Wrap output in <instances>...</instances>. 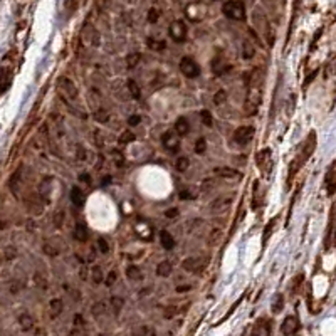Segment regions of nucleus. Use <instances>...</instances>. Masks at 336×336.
<instances>
[{
  "label": "nucleus",
  "mask_w": 336,
  "mask_h": 336,
  "mask_svg": "<svg viewBox=\"0 0 336 336\" xmlns=\"http://www.w3.org/2000/svg\"><path fill=\"white\" fill-rule=\"evenodd\" d=\"M57 91L59 95L66 99V103H74L78 99V87L69 78H59L57 79Z\"/></svg>",
  "instance_id": "39448f33"
},
{
  "label": "nucleus",
  "mask_w": 336,
  "mask_h": 336,
  "mask_svg": "<svg viewBox=\"0 0 336 336\" xmlns=\"http://www.w3.org/2000/svg\"><path fill=\"white\" fill-rule=\"evenodd\" d=\"M278 220H279V216L272 217L271 220H269V224L266 225V227H264V232H262V247H266L267 240H269V237H271V234H272V229H274V225L278 224Z\"/></svg>",
  "instance_id": "cd10ccee"
},
{
  "label": "nucleus",
  "mask_w": 336,
  "mask_h": 336,
  "mask_svg": "<svg viewBox=\"0 0 336 336\" xmlns=\"http://www.w3.org/2000/svg\"><path fill=\"white\" fill-rule=\"evenodd\" d=\"M185 14H187V17H189L192 22H198V20H202L203 17H205L207 7L203 4H200V2H194V4H190L189 7L185 9Z\"/></svg>",
  "instance_id": "4468645a"
},
{
  "label": "nucleus",
  "mask_w": 336,
  "mask_h": 336,
  "mask_svg": "<svg viewBox=\"0 0 336 336\" xmlns=\"http://www.w3.org/2000/svg\"><path fill=\"white\" fill-rule=\"evenodd\" d=\"M234 202V195H222L219 197L217 200H213L212 203V210L213 212H222V210H227V208L230 207V203Z\"/></svg>",
  "instance_id": "a211bd4d"
},
{
  "label": "nucleus",
  "mask_w": 336,
  "mask_h": 336,
  "mask_svg": "<svg viewBox=\"0 0 336 336\" xmlns=\"http://www.w3.org/2000/svg\"><path fill=\"white\" fill-rule=\"evenodd\" d=\"M264 79H266V71L262 68H256L249 74V79H247V96L244 104L247 116H254L259 111V106L262 103Z\"/></svg>",
  "instance_id": "f257e3e1"
},
{
  "label": "nucleus",
  "mask_w": 336,
  "mask_h": 336,
  "mask_svg": "<svg viewBox=\"0 0 336 336\" xmlns=\"http://www.w3.org/2000/svg\"><path fill=\"white\" fill-rule=\"evenodd\" d=\"M256 162H257V168L261 170V173L264 175V177H267V175L271 173V168H272V151H271V148H262L261 151H257Z\"/></svg>",
  "instance_id": "423d86ee"
},
{
  "label": "nucleus",
  "mask_w": 336,
  "mask_h": 336,
  "mask_svg": "<svg viewBox=\"0 0 336 336\" xmlns=\"http://www.w3.org/2000/svg\"><path fill=\"white\" fill-rule=\"evenodd\" d=\"M254 135H256L254 126H240V128L234 131V141L237 143V145L244 146V145H247V143L252 141Z\"/></svg>",
  "instance_id": "9d476101"
},
{
  "label": "nucleus",
  "mask_w": 336,
  "mask_h": 336,
  "mask_svg": "<svg viewBox=\"0 0 336 336\" xmlns=\"http://www.w3.org/2000/svg\"><path fill=\"white\" fill-rule=\"evenodd\" d=\"M104 311H106V304H104V302H96V304L93 306V315L98 318L101 316Z\"/></svg>",
  "instance_id": "864d4df0"
},
{
  "label": "nucleus",
  "mask_w": 336,
  "mask_h": 336,
  "mask_svg": "<svg viewBox=\"0 0 336 336\" xmlns=\"http://www.w3.org/2000/svg\"><path fill=\"white\" fill-rule=\"evenodd\" d=\"M180 71H181V74L189 79H195L200 76V66L192 57H184L180 60Z\"/></svg>",
  "instance_id": "6e6552de"
},
{
  "label": "nucleus",
  "mask_w": 336,
  "mask_h": 336,
  "mask_svg": "<svg viewBox=\"0 0 336 336\" xmlns=\"http://www.w3.org/2000/svg\"><path fill=\"white\" fill-rule=\"evenodd\" d=\"M123 299L121 297H118V296H111V306H113V310H114V313H119L121 311V308H123Z\"/></svg>",
  "instance_id": "3c124183"
},
{
  "label": "nucleus",
  "mask_w": 336,
  "mask_h": 336,
  "mask_svg": "<svg viewBox=\"0 0 336 336\" xmlns=\"http://www.w3.org/2000/svg\"><path fill=\"white\" fill-rule=\"evenodd\" d=\"M222 14L227 19L232 20H244L246 19V5L240 0H227L222 5Z\"/></svg>",
  "instance_id": "20e7f679"
},
{
  "label": "nucleus",
  "mask_w": 336,
  "mask_h": 336,
  "mask_svg": "<svg viewBox=\"0 0 336 336\" xmlns=\"http://www.w3.org/2000/svg\"><path fill=\"white\" fill-rule=\"evenodd\" d=\"M208 261H210V259H208L207 256L189 257V259H185V261L181 262V269H185V271H189V272H200L208 266Z\"/></svg>",
  "instance_id": "0eeeda50"
},
{
  "label": "nucleus",
  "mask_w": 336,
  "mask_h": 336,
  "mask_svg": "<svg viewBox=\"0 0 336 336\" xmlns=\"http://www.w3.org/2000/svg\"><path fill=\"white\" fill-rule=\"evenodd\" d=\"M172 271H173V267H172V262L170 261H162L157 266V274L162 278H168L170 274H172Z\"/></svg>",
  "instance_id": "7c9ffc66"
},
{
  "label": "nucleus",
  "mask_w": 336,
  "mask_h": 336,
  "mask_svg": "<svg viewBox=\"0 0 336 336\" xmlns=\"http://www.w3.org/2000/svg\"><path fill=\"white\" fill-rule=\"evenodd\" d=\"M165 216H167L168 219H175V217L178 216V210H177V208H170V210H167Z\"/></svg>",
  "instance_id": "e2e57ef3"
},
{
  "label": "nucleus",
  "mask_w": 336,
  "mask_h": 336,
  "mask_svg": "<svg viewBox=\"0 0 336 336\" xmlns=\"http://www.w3.org/2000/svg\"><path fill=\"white\" fill-rule=\"evenodd\" d=\"M64 210H57L56 213H54V217H52V222H54V225H56L57 229H60L63 227V222H64Z\"/></svg>",
  "instance_id": "09e8293b"
},
{
  "label": "nucleus",
  "mask_w": 336,
  "mask_h": 336,
  "mask_svg": "<svg viewBox=\"0 0 336 336\" xmlns=\"http://www.w3.org/2000/svg\"><path fill=\"white\" fill-rule=\"evenodd\" d=\"M141 333H145V334H153V329H150V328H143V329H141Z\"/></svg>",
  "instance_id": "338daca9"
},
{
  "label": "nucleus",
  "mask_w": 336,
  "mask_h": 336,
  "mask_svg": "<svg viewBox=\"0 0 336 336\" xmlns=\"http://www.w3.org/2000/svg\"><path fill=\"white\" fill-rule=\"evenodd\" d=\"M22 172L24 168L19 167L15 172L12 173V177L9 180V187H10V192H14L15 195H19V190H20V184H22Z\"/></svg>",
  "instance_id": "412c9836"
},
{
  "label": "nucleus",
  "mask_w": 336,
  "mask_h": 336,
  "mask_svg": "<svg viewBox=\"0 0 336 336\" xmlns=\"http://www.w3.org/2000/svg\"><path fill=\"white\" fill-rule=\"evenodd\" d=\"M91 279H93V283L95 284L103 283V271H101V267L99 266H95L91 269Z\"/></svg>",
  "instance_id": "79ce46f5"
},
{
  "label": "nucleus",
  "mask_w": 336,
  "mask_h": 336,
  "mask_svg": "<svg viewBox=\"0 0 336 336\" xmlns=\"http://www.w3.org/2000/svg\"><path fill=\"white\" fill-rule=\"evenodd\" d=\"M160 242H162L163 249H167V251H172L175 247V239L168 230H162V232H160Z\"/></svg>",
  "instance_id": "a878e982"
},
{
  "label": "nucleus",
  "mask_w": 336,
  "mask_h": 336,
  "mask_svg": "<svg viewBox=\"0 0 336 336\" xmlns=\"http://www.w3.org/2000/svg\"><path fill=\"white\" fill-rule=\"evenodd\" d=\"M242 56H244V59H252L256 56V47L251 41L242 42Z\"/></svg>",
  "instance_id": "f704fd0d"
},
{
  "label": "nucleus",
  "mask_w": 336,
  "mask_h": 336,
  "mask_svg": "<svg viewBox=\"0 0 336 336\" xmlns=\"http://www.w3.org/2000/svg\"><path fill=\"white\" fill-rule=\"evenodd\" d=\"M220 237H222V230H220V229H213V232L208 235V244H210V246H219Z\"/></svg>",
  "instance_id": "a18cd8bd"
},
{
  "label": "nucleus",
  "mask_w": 336,
  "mask_h": 336,
  "mask_svg": "<svg viewBox=\"0 0 336 336\" xmlns=\"http://www.w3.org/2000/svg\"><path fill=\"white\" fill-rule=\"evenodd\" d=\"M82 36H84L86 42L89 44V46H99V34L95 27H84V32H82Z\"/></svg>",
  "instance_id": "5701e85b"
},
{
  "label": "nucleus",
  "mask_w": 336,
  "mask_h": 336,
  "mask_svg": "<svg viewBox=\"0 0 336 336\" xmlns=\"http://www.w3.org/2000/svg\"><path fill=\"white\" fill-rule=\"evenodd\" d=\"M51 190H52V178L51 177H44L42 181L39 184V190H37V194L41 195V198L44 202H49Z\"/></svg>",
  "instance_id": "aec40b11"
},
{
  "label": "nucleus",
  "mask_w": 336,
  "mask_h": 336,
  "mask_svg": "<svg viewBox=\"0 0 336 336\" xmlns=\"http://www.w3.org/2000/svg\"><path fill=\"white\" fill-rule=\"evenodd\" d=\"M225 101H227V93L224 89H219L216 93V96H213V103H216L217 106H220V104H224Z\"/></svg>",
  "instance_id": "49530a36"
},
{
  "label": "nucleus",
  "mask_w": 336,
  "mask_h": 336,
  "mask_svg": "<svg viewBox=\"0 0 336 336\" xmlns=\"http://www.w3.org/2000/svg\"><path fill=\"white\" fill-rule=\"evenodd\" d=\"M207 150V140L205 138H198L197 143H195V153H198V155H203Z\"/></svg>",
  "instance_id": "de8ad7c7"
},
{
  "label": "nucleus",
  "mask_w": 336,
  "mask_h": 336,
  "mask_svg": "<svg viewBox=\"0 0 336 336\" xmlns=\"http://www.w3.org/2000/svg\"><path fill=\"white\" fill-rule=\"evenodd\" d=\"M168 34L175 42H184L187 39V25L184 20H173L168 27Z\"/></svg>",
  "instance_id": "ddd939ff"
},
{
  "label": "nucleus",
  "mask_w": 336,
  "mask_h": 336,
  "mask_svg": "<svg viewBox=\"0 0 336 336\" xmlns=\"http://www.w3.org/2000/svg\"><path fill=\"white\" fill-rule=\"evenodd\" d=\"M146 44H148V47L151 49V51H163L165 49V42L163 41H157V39H153V37H148L146 39Z\"/></svg>",
  "instance_id": "58836bf2"
},
{
  "label": "nucleus",
  "mask_w": 336,
  "mask_h": 336,
  "mask_svg": "<svg viewBox=\"0 0 336 336\" xmlns=\"http://www.w3.org/2000/svg\"><path fill=\"white\" fill-rule=\"evenodd\" d=\"M213 175H217L220 178H242V173L232 167H219L213 170Z\"/></svg>",
  "instance_id": "6ab92c4d"
},
{
  "label": "nucleus",
  "mask_w": 336,
  "mask_h": 336,
  "mask_svg": "<svg viewBox=\"0 0 336 336\" xmlns=\"http://www.w3.org/2000/svg\"><path fill=\"white\" fill-rule=\"evenodd\" d=\"M135 232L138 234L143 240H151V237H153V230L150 227V224L145 222V220H138V222H136Z\"/></svg>",
  "instance_id": "f3484780"
},
{
  "label": "nucleus",
  "mask_w": 336,
  "mask_h": 336,
  "mask_svg": "<svg viewBox=\"0 0 336 336\" xmlns=\"http://www.w3.org/2000/svg\"><path fill=\"white\" fill-rule=\"evenodd\" d=\"M126 276H128L130 279H133V281H140L141 279V272H140V269L136 267V266H130L128 269H126Z\"/></svg>",
  "instance_id": "37998d69"
},
{
  "label": "nucleus",
  "mask_w": 336,
  "mask_h": 336,
  "mask_svg": "<svg viewBox=\"0 0 336 336\" xmlns=\"http://www.w3.org/2000/svg\"><path fill=\"white\" fill-rule=\"evenodd\" d=\"M114 281H116V271H109L108 278H106V286H108V288L114 284Z\"/></svg>",
  "instance_id": "13d9d810"
},
{
  "label": "nucleus",
  "mask_w": 336,
  "mask_h": 336,
  "mask_svg": "<svg viewBox=\"0 0 336 336\" xmlns=\"http://www.w3.org/2000/svg\"><path fill=\"white\" fill-rule=\"evenodd\" d=\"M316 74H318V69H316V71H313V73H311L310 76H308V78H306V81H304V87H308V86L311 84V81L316 78Z\"/></svg>",
  "instance_id": "680f3d73"
},
{
  "label": "nucleus",
  "mask_w": 336,
  "mask_h": 336,
  "mask_svg": "<svg viewBox=\"0 0 336 336\" xmlns=\"http://www.w3.org/2000/svg\"><path fill=\"white\" fill-rule=\"evenodd\" d=\"M135 140V135L131 131H123V135L119 136V145H126V143H131Z\"/></svg>",
  "instance_id": "603ef678"
},
{
  "label": "nucleus",
  "mask_w": 336,
  "mask_h": 336,
  "mask_svg": "<svg viewBox=\"0 0 336 336\" xmlns=\"http://www.w3.org/2000/svg\"><path fill=\"white\" fill-rule=\"evenodd\" d=\"M302 279H304V276H302V274H299V276H297V278L293 281V293H297V289H299Z\"/></svg>",
  "instance_id": "bf43d9fd"
},
{
  "label": "nucleus",
  "mask_w": 336,
  "mask_h": 336,
  "mask_svg": "<svg viewBox=\"0 0 336 336\" xmlns=\"http://www.w3.org/2000/svg\"><path fill=\"white\" fill-rule=\"evenodd\" d=\"M19 324L24 331H30V329L34 328L36 321H34V318H32L30 313L25 311V313H22V315H19Z\"/></svg>",
  "instance_id": "b1692460"
},
{
  "label": "nucleus",
  "mask_w": 336,
  "mask_h": 336,
  "mask_svg": "<svg viewBox=\"0 0 336 336\" xmlns=\"http://www.w3.org/2000/svg\"><path fill=\"white\" fill-rule=\"evenodd\" d=\"M111 155H113L114 162H116L118 167H123V165H125V158H123V155H121V153H118V150H113V151H111Z\"/></svg>",
  "instance_id": "5fc2aeb1"
},
{
  "label": "nucleus",
  "mask_w": 336,
  "mask_h": 336,
  "mask_svg": "<svg viewBox=\"0 0 336 336\" xmlns=\"http://www.w3.org/2000/svg\"><path fill=\"white\" fill-rule=\"evenodd\" d=\"M140 59H141V56H140L138 52L128 54V57H126V68H128V69H133V68H136V64L140 63Z\"/></svg>",
  "instance_id": "ea45409f"
},
{
  "label": "nucleus",
  "mask_w": 336,
  "mask_h": 336,
  "mask_svg": "<svg viewBox=\"0 0 336 336\" xmlns=\"http://www.w3.org/2000/svg\"><path fill=\"white\" fill-rule=\"evenodd\" d=\"M140 121H141V118L138 116V114H133V116L128 118V125L130 126H136V125H140Z\"/></svg>",
  "instance_id": "052dcab7"
},
{
  "label": "nucleus",
  "mask_w": 336,
  "mask_h": 336,
  "mask_svg": "<svg viewBox=\"0 0 336 336\" xmlns=\"http://www.w3.org/2000/svg\"><path fill=\"white\" fill-rule=\"evenodd\" d=\"M264 197H266V187L261 180H254L252 184V208L257 210L264 205Z\"/></svg>",
  "instance_id": "9b49d317"
},
{
  "label": "nucleus",
  "mask_w": 336,
  "mask_h": 336,
  "mask_svg": "<svg viewBox=\"0 0 336 336\" xmlns=\"http://www.w3.org/2000/svg\"><path fill=\"white\" fill-rule=\"evenodd\" d=\"M74 324H76V326H84V319H82L81 315H76V316H74Z\"/></svg>",
  "instance_id": "0e129e2a"
},
{
  "label": "nucleus",
  "mask_w": 336,
  "mask_h": 336,
  "mask_svg": "<svg viewBox=\"0 0 336 336\" xmlns=\"http://www.w3.org/2000/svg\"><path fill=\"white\" fill-rule=\"evenodd\" d=\"M42 251L46 252L49 257H56V256H59L60 247L57 244H54V242H51V240H46L44 242V246H42Z\"/></svg>",
  "instance_id": "2f4dec72"
},
{
  "label": "nucleus",
  "mask_w": 336,
  "mask_h": 336,
  "mask_svg": "<svg viewBox=\"0 0 336 336\" xmlns=\"http://www.w3.org/2000/svg\"><path fill=\"white\" fill-rule=\"evenodd\" d=\"M98 246H99V251H101L103 254H106V252H109V246H108L106 239L99 237V239H98Z\"/></svg>",
  "instance_id": "6e6d98bb"
},
{
  "label": "nucleus",
  "mask_w": 336,
  "mask_h": 336,
  "mask_svg": "<svg viewBox=\"0 0 336 336\" xmlns=\"http://www.w3.org/2000/svg\"><path fill=\"white\" fill-rule=\"evenodd\" d=\"M316 143H318V136L316 131H310V135L306 136V140L302 141V145L297 150V155L293 158V162L289 165V172H288V189L293 184V178L297 175V172L308 163V160L313 157V153L316 150Z\"/></svg>",
  "instance_id": "f03ea898"
},
{
  "label": "nucleus",
  "mask_w": 336,
  "mask_h": 336,
  "mask_svg": "<svg viewBox=\"0 0 336 336\" xmlns=\"http://www.w3.org/2000/svg\"><path fill=\"white\" fill-rule=\"evenodd\" d=\"M157 20H158V10L157 9H150V12H148V22L155 24Z\"/></svg>",
  "instance_id": "4d7b16f0"
},
{
  "label": "nucleus",
  "mask_w": 336,
  "mask_h": 336,
  "mask_svg": "<svg viewBox=\"0 0 336 336\" xmlns=\"http://www.w3.org/2000/svg\"><path fill=\"white\" fill-rule=\"evenodd\" d=\"M252 334H271V321L266 318H261L252 328Z\"/></svg>",
  "instance_id": "4be33fe9"
},
{
  "label": "nucleus",
  "mask_w": 336,
  "mask_h": 336,
  "mask_svg": "<svg viewBox=\"0 0 336 336\" xmlns=\"http://www.w3.org/2000/svg\"><path fill=\"white\" fill-rule=\"evenodd\" d=\"M71 200H73L74 205L82 207V205H84V202H86L84 192H82L79 187H73V189H71Z\"/></svg>",
  "instance_id": "393cba45"
},
{
  "label": "nucleus",
  "mask_w": 336,
  "mask_h": 336,
  "mask_svg": "<svg viewBox=\"0 0 336 336\" xmlns=\"http://www.w3.org/2000/svg\"><path fill=\"white\" fill-rule=\"evenodd\" d=\"M93 118H95L98 123H106V121L109 119V114H108V111L104 108H96L95 109V113H93Z\"/></svg>",
  "instance_id": "e433bc0d"
},
{
  "label": "nucleus",
  "mask_w": 336,
  "mask_h": 336,
  "mask_svg": "<svg viewBox=\"0 0 336 336\" xmlns=\"http://www.w3.org/2000/svg\"><path fill=\"white\" fill-rule=\"evenodd\" d=\"M200 118H202V123L205 126H212L213 125V118H212V113L208 109H202L200 111Z\"/></svg>",
  "instance_id": "c03bdc74"
},
{
  "label": "nucleus",
  "mask_w": 336,
  "mask_h": 336,
  "mask_svg": "<svg viewBox=\"0 0 336 336\" xmlns=\"http://www.w3.org/2000/svg\"><path fill=\"white\" fill-rule=\"evenodd\" d=\"M190 167V160L187 157H180L177 162H175V168H177V172H187Z\"/></svg>",
  "instance_id": "4c0bfd02"
},
{
  "label": "nucleus",
  "mask_w": 336,
  "mask_h": 336,
  "mask_svg": "<svg viewBox=\"0 0 336 336\" xmlns=\"http://www.w3.org/2000/svg\"><path fill=\"white\" fill-rule=\"evenodd\" d=\"M10 84H12V73L7 68H2V86H0V93H4L9 89Z\"/></svg>",
  "instance_id": "473e14b6"
},
{
  "label": "nucleus",
  "mask_w": 336,
  "mask_h": 336,
  "mask_svg": "<svg viewBox=\"0 0 336 336\" xmlns=\"http://www.w3.org/2000/svg\"><path fill=\"white\" fill-rule=\"evenodd\" d=\"M49 310H51V318H57L60 313L64 311V302L60 297H54L51 301V304H49Z\"/></svg>",
  "instance_id": "bb28decb"
},
{
  "label": "nucleus",
  "mask_w": 336,
  "mask_h": 336,
  "mask_svg": "<svg viewBox=\"0 0 336 336\" xmlns=\"http://www.w3.org/2000/svg\"><path fill=\"white\" fill-rule=\"evenodd\" d=\"M180 138H181V136L177 133V131H167V133L163 135L162 143H163V146L167 148L168 151L177 153L180 150Z\"/></svg>",
  "instance_id": "2eb2a0df"
},
{
  "label": "nucleus",
  "mask_w": 336,
  "mask_h": 336,
  "mask_svg": "<svg viewBox=\"0 0 336 336\" xmlns=\"http://www.w3.org/2000/svg\"><path fill=\"white\" fill-rule=\"evenodd\" d=\"M212 71H213V74L220 76V74H224V73H229V71H230V66L222 64V57H217V59L212 63Z\"/></svg>",
  "instance_id": "c9c22d12"
},
{
  "label": "nucleus",
  "mask_w": 336,
  "mask_h": 336,
  "mask_svg": "<svg viewBox=\"0 0 336 336\" xmlns=\"http://www.w3.org/2000/svg\"><path fill=\"white\" fill-rule=\"evenodd\" d=\"M252 20H254V27L257 30V34L261 36V39L269 44V46H274V42H276V32H274V29L271 27V24H269V20L266 15H262L261 12L254 14V17H252Z\"/></svg>",
  "instance_id": "7ed1b4c3"
},
{
  "label": "nucleus",
  "mask_w": 336,
  "mask_h": 336,
  "mask_svg": "<svg viewBox=\"0 0 336 336\" xmlns=\"http://www.w3.org/2000/svg\"><path fill=\"white\" fill-rule=\"evenodd\" d=\"M281 331H283V334H296L297 331H299V319H297L296 316H286L283 324H281Z\"/></svg>",
  "instance_id": "dca6fc26"
},
{
  "label": "nucleus",
  "mask_w": 336,
  "mask_h": 336,
  "mask_svg": "<svg viewBox=\"0 0 336 336\" xmlns=\"http://www.w3.org/2000/svg\"><path fill=\"white\" fill-rule=\"evenodd\" d=\"M175 131H177L180 136H185V135L190 131L189 119H187L185 116H180V118L177 119V123H175Z\"/></svg>",
  "instance_id": "c85d7f7f"
},
{
  "label": "nucleus",
  "mask_w": 336,
  "mask_h": 336,
  "mask_svg": "<svg viewBox=\"0 0 336 336\" xmlns=\"http://www.w3.org/2000/svg\"><path fill=\"white\" fill-rule=\"evenodd\" d=\"M15 256H17V249L12 246H7L4 249V259L5 261H10V259H15Z\"/></svg>",
  "instance_id": "8fccbe9b"
},
{
  "label": "nucleus",
  "mask_w": 336,
  "mask_h": 336,
  "mask_svg": "<svg viewBox=\"0 0 336 336\" xmlns=\"http://www.w3.org/2000/svg\"><path fill=\"white\" fill-rule=\"evenodd\" d=\"M324 189H326L328 197H333L336 194V158L328 167L326 175H324Z\"/></svg>",
  "instance_id": "f8f14e48"
},
{
  "label": "nucleus",
  "mask_w": 336,
  "mask_h": 336,
  "mask_svg": "<svg viewBox=\"0 0 336 336\" xmlns=\"http://www.w3.org/2000/svg\"><path fill=\"white\" fill-rule=\"evenodd\" d=\"M177 291H178V293H184V291H190V286H178Z\"/></svg>",
  "instance_id": "69168bd1"
},
{
  "label": "nucleus",
  "mask_w": 336,
  "mask_h": 336,
  "mask_svg": "<svg viewBox=\"0 0 336 336\" xmlns=\"http://www.w3.org/2000/svg\"><path fill=\"white\" fill-rule=\"evenodd\" d=\"M44 333H46L44 329H37V331H36V334H44Z\"/></svg>",
  "instance_id": "774afa93"
},
{
  "label": "nucleus",
  "mask_w": 336,
  "mask_h": 336,
  "mask_svg": "<svg viewBox=\"0 0 336 336\" xmlns=\"http://www.w3.org/2000/svg\"><path fill=\"white\" fill-rule=\"evenodd\" d=\"M284 308V296L283 294H274L272 297V304H271V311L274 313V315H279L281 311H283Z\"/></svg>",
  "instance_id": "72a5a7b5"
},
{
  "label": "nucleus",
  "mask_w": 336,
  "mask_h": 336,
  "mask_svg": "<svg viewBox=\"0 0 336 336\" xmlns=\"http://www.w3.org/2000/svg\"><path fill=\"white\" fill-rule=\"evenodd\" d=\"M128 89H130L131 96H133L135 99H140V98H141V91H140V86L136 84V81H133V79H128Z\"/></svg>",
  "instance_id": "a19ab883"
},
{
  "label": "nucleus",
  "mask_w": 336,
  "mask_h": 336,
  "mask_svg": "<svg viewBox=\"0 0 336 336\" xmlns=\"http://www.w3.org/2000/svg\"><path fill=\"white\" fill-rule=\"evenodd\" d=\"M74 239L78 240V242H86L87 240V229H86V225L84 224H76V227H74Z\"/></svg>",
  "instance_id": "c756f323"
},
{
  "label": "nucleus",
  "mask_w": 336,
  "mask_h": 336,
  "mask_svg": "<svg viewBox=\"0 0 336 336\" xmlns=\"http://www.w3.org/2000/svg\"><path fill=\"white\" fill-rule=\"evenodd\" d=\"M329 246H336V200L329 210V222H328V232L324 239V247L329 249Z\"/></svg>",
  "instance_id": "1a4fd4ad"
}]
</instances>
